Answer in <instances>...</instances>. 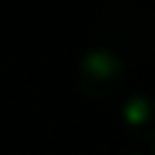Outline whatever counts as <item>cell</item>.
Returning a JSON list of instances; mask_svg holds the SVG:
<instances>
[{
	"label": "cell",
	"mask_w": 155,
	"mask_h": 155,
	"mask_svg": "<svg viewBox=\"0 0 155 155\" xmlns=\"http://www.w3.org/2000/svg\"><path fill=\"white\" fill-rule=\"evenodd\" d=\"M85 70L98 79H104V77H110L115 70H117V64L115 60L108 55V53H102V51H94L85 58Z\"/></svg>",
	"instance_id": "cell-1"
},
{
	"label": "cell",
	"mask_w": 155,
	"mask_h": 155,
	"mask_svg": "<svg viewBox=\"0 0 155 155\" xmlns=\"http://www.w3.org/2000/svg\"><path fill=\"white\" fill-rule=\"evenodd\" d=\"M123 117H125V121L132 123V125L144 123V121L149 119V104H147V100H142V98H132V100L125 104V108H123Z\"/></svg>",
	"instance_id": "cell-2"
}]
</instances>
